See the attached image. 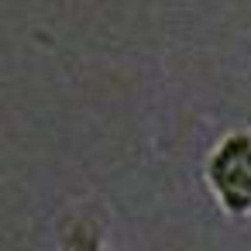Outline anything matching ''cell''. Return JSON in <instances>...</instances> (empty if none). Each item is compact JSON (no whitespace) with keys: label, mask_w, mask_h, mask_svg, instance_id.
<instances>
[{"label":"cell","mask_w":251,"mask_h":251,"mask_svg":"<svg viewBox=\"0 0 251 251\" xmlns=\"http://www.w3.org/2000/svg\"><path fill=\"white\" fill-rule=\"evenodd\" d=\"M206 172L230 213H251V134H230L213 151Z\"/></svg>","instance_id":"1"}]
</instances>
